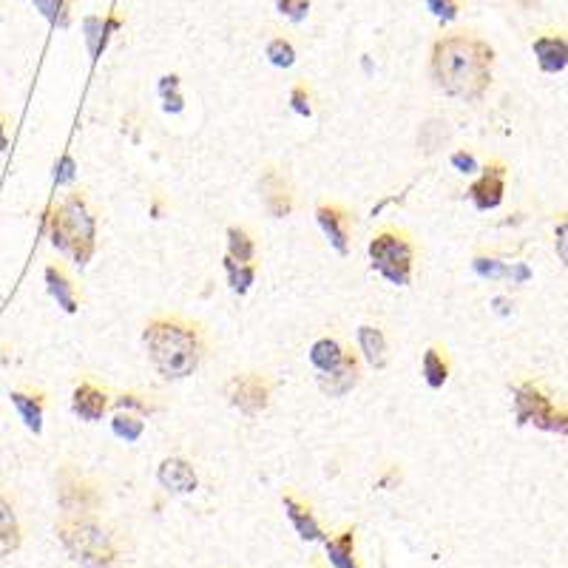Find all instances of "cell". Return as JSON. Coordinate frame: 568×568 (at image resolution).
Segmentation results:
<instances>
[{
    "label": "cell",
    "mask_w": 568,
    "mask_h": 568,
    "mask_svg": "<svg viewBox=\"0 0 568 568\" xmlns=\"http://www.w3.org/2000/svg\"><path fill=\"white\" fill-rule=\"evenodd\" d=\"M495 48L472 35H447L432 46V80L455 100L478 102L492 86Z\"/></svg>",
    "instance_id": "obj_1"
},
{
    "label": "cell",
    "mask_w": 568,
    "mask_h": 568,
    "mask_svg": "<svg viewBox=\"0 0 568 568\" xmlns=\"http://www.w3.org/2000/svg\"><path fill=\"white\" fill-rule=\"evenodd\" d=\"M142 342L151 367L168 381H183L194 375L205 352L199 324L179 316L151 319L142 332Z\"/></svg>",
    "instance_id": "obj_2"
},
{
    "label": "cell",
    "mask_w": 568,
    "mask_h": 568,
    "mask_svg": "<svg viewBox=\"0 0 568 568\" xmlns=\"http://www.w3.org/2000/svg\"><path fill=\"white\" fill-rule=\"evenodd\" d=\"M48 237L60 253L71 256L77 265H89L97 247V219L89 208V199L80 191H71L48 216Z\"/></svg>",
    "instance_id": "obj_3"
},
{
    "label": "cell",
    "mask_w": 568,
    "mask_h": 568,
    "mask_svg": "<svg viewBox=\"0 0 568 568\" xmlns=\"http://www.w3.org/2000/svg\"><path fill=\"white\" fill-rule=\"evenodd\" d=\"M58 537L68 557L83 568H111L117 560L114 537L89 514H66L58 523Z\"/></svg>",
    "instance_id": "obj_4"
},
{
    "label": "cell",
    "mask_w": 568,
    "mask_h": 568,
    "mask_svg": "<svg viewBox=\"0 0 568 568\" xmlns=\"http://www.w3.org/2000/svg\"><path fill=\"white\" fill-rule=\"evenodd\" d=\"M367 253H370L373 270H378L390 284L406 288L412 281V270H415V245L406 237V230L381 227L370 239Z\"/></svg>",
    "instance_id": "obj_5"
},
{
    "label": "cell",
    "mask_w": 568,
    "mask_h": 568,
    "mask_svg": "<svg viewBox=\"0 0 568 568\" xmlns=\"http://www.w3.org/2000/svg\"><path fill=\"white\" fill-rule=\"evenodd\" d=\"M514 421L521 426L534 424L543 432L568 435V409L557 406L534 381L514 386Z\"/></svg>",
    "instance_id": "obj_6"
},
{
    "label": "cell",
    "mask_w": 568,
    "mask_h": 568,
    "mask_svg": "<svg viewBox=\"0 0 568 568\" xmlns=\"http://www.w3.org/2000/svg\"><path fill=\"white\" fill-rule=\"evenodd\" d=\"M225 395L230 406H237L242 415L256 418L270 406L273 384L262 373H239L225 384Z\"/></svg>",
    "instance_id": "obj_7"
},
{
    "label": "cell",
    "mask_w": 568,
    "mask_h": 568,
    "mask_svg": "<svg viewBox=\"0 0 568 568\" xmlns=\"http://www.w3.org/2000/svg\"><path fill=\"white\" fill-rule=\"evenodd\" d=\"M58 500L63 506L66 514H91L97 506H100V486L91 483L89 478L77 475L71 469H66L60 475V483H58Z\"/></svg>",
    "instance_id": "obj_8"
},
{
    "label": "cell",
    "mask_w": 568,
    "mask_h": 568,
    "mask_svg": "<svg viewBox=\"0 0 568 568\" xmlns=\"http://www.w3.org/2000/svg\"><path fill=\"white\" fill-rule=\"evenodd\" d=\"M506 194V165L492 160L483 165V174L472 183L469 188V199L478 211H495L498 205L503 202Z\"/></svg>",
    "instance_id": "obj_9"
},
{
    "label": "cell",
    "mask_w": 568,
    "mask_h": 568,
    "mask_svg": "<svg viewBox=\"0 0 568 568\" xmlns=\"http://www.w3.org/2000/svg\"><path fill=\"white\" fill-rule=\"evenodd\" d=\"M259 191H262V205L268 208L270 216L284 219L293 214V208H296L293 188L276 168H265V174L259 179Z\"/></svg>",
    "instance_id": "obj_10"
},
{
    "label": "cell",
    "mask_w": 568,
    "mask_h": 568,
    "mask_svg": "<svg viewBox=\"0 0 568 568\" xmlns=\"http://www.w3.org/2000/svg\"><path fill=\"white\" fill-rule=\"evenodd\" d=\"M358 378H361V361L352 350H347L339 367L330 373H319V390L330 398H342L355 390Z\"/></svg>",
    "instance_id": "obj_11"
},
{
    "label": "cell",
    "mask_w": 568,
    "mask_h": 568,
    "mask_svg": "<svg viewBox=\"0 0 568 568\" xmlns=\"http://www.w3.org/2000/svg\"><path fill=\"white\" fill-rule=\"evenodd\" d=\"M71 409L74 415L80 421H100L102 415H106L109 409V393L102 390V386H97L94 381H80L74 386V395H71Z\"/></svg>",
    "instance_id": "obj_12"
},
{
    "label": "cell",
    "mask_w": 568,
    "mask_h": 568,
    "mask_svg": "<svg viewBox=\"0 0 568 568\" xmlns=\"http://www.w3.org/2000/svg\"><path fill=\"white\" fill-rule=\"evenodd\" d=\"M157 480L163 489H168V492H174V495H191L199 486L196 469L185 458H165L157 469Z\"/></svg>",
    "instance_id": "obj_13"
},
{
    "label": "cell",
    "mask_w": 568,
    "mask_h": 568,
    "mask_svg": "<svg viewBox=\"0 0 568 568\" xmlns=\"http://www.w3.org/2000/svg\"><path fill=\"white\" fill-rule=\"evenodd\" d=\"M316 219H319V225L324 230L327 242L344 256L347 247H350V214L342 208V205L324 202V205H319V208H316Z\"/></svg>",
    "instance_id": "obj_14"
},
{
    "label": "cell",
    "mask_w": 568,
    "mask_h": 568,
    "mask_svg": "<svg viewBox=\"0 0 568 568\" xmlns=\"http://www.w3.org/2000/svg\"><path fill=\"white\" fill-rule=\"evenodd\" d=\"M531 48H534L540 71L557 74L568 66V40L560 35H540V37H534Z\"/></svg>",
    "instance_id": "obj_15"
},
{
    "label": "cell",
    "mask_w": 568,
    "mask_h": 568,
    "mask_svg": "<svg viewBox=\"0 0 568 568\" xmlns=\"http://www.w3.org/2000/svg\"><path fill=\"white\" fill-rule=\"evenodd\" d=\"M281 506H284V514H288V521L293 523V529L299 531L301 540H310V543H319V540H327L313 509H310L307 503L296 500L293 495H281Z\"/></svg>",
    "instance_id": "obj_16"
},
{
    "label": "cell",
    "mask_w": 568,
    "mask_h": 568,
    "mask_svg": "<svg viewBox=\"0 0 568 568\" xmlns=\"http://www.w3.org/2000/svg\"><path fill=\"white\" fill-rule=\"evenodd\" d=\"M46 284H48V293L58 299V304L66 310V313H77V307H80L77 304V288L60 265L46 268Z\"/></svg>",
    "instance_id": "obj_17"
},
{
    "label": "cell",
    "mask_w": 568,
    "mask_h": 568,
    "mask_svg": "<svg viewBox=\"0 0 568 568\" xmlns=\"http://www.w3.org/2000/svg\"><path fill=\"white\" fill-rule=\"evenodd\" d=\"M324 549H327V560L332 568H358V560H355V529H344L335 537L324 540Z\"/></svg>",
    "instance_id": "obj_18"
},
{
    "label": "cell",
    "mask_w": 568,
    "mask_h": 568,
    "mask_svg": "<svg viewBox=\"0 0 568 568\" xmlns=\"http://www.w3.org/2000/svg\"><path fill=\"white\" fill-rule=\"evenodd\" d=\"M350 347H344L339 339H332V335H324V339H319L313 347H310V364H313L319 373H330L335 370L344 361Z\"/></svg>",
    "instance_id": "obj_19"
},
{
    "label": "cell",
    "mask_w": 568,
    "mask_h": 568,
    "mask_svg": "<svg viewBox=\"0 0 568 568\" xmlns=\"http://www.w3.org/2000/svg\"><path fill=\"white\" fill-rule=\"evenodd\" d=\"M358 347H361V355L367 358L370 367H375V370L386 367V339H384L381 327L361 324L358 327Z\"/></svg>",
    "instance_id": "obj_20"
},
{
    "label": "cell",
    "mask_w": 568,
    "mask_h": 568,
    "mask_svg": "<svg viewBox=\"0 0 568 568\" xmlns=\"http://www.w3.org/2000/svg\"><path fill=\"white\" fill-rule=\"evenodd\" d=\"M421 373H424V381L432 386V390H441V386L449 381V355L441 344H432L424 352Z\"/></svg>",
    "instance_id": "obj_21"
},
{
    "label": "cell",
    "mask_w": 568,
    "mask_h": 568,
    "mask_svg": "<svg viewBox=\"0 0 568 568\" xmlns=\"http://www.w3.org/2000/svg\"><path fill=\"white\" fill-rule=\"evenodd\" d=\"M9 398L17 409L20 421L37 435L43 429V395L40 393H12Z\"/></svg>",
    "instance_id": "obj_22"
},
{
    "label": "cell",
    "mask_w": 568,
    "mask_h": 568,
    "mask_svg": "<svg viewBox=\"0 0 568 568\" xmlns=\"http://www.w3.org/2000/svg\"><path fill=\"white\" fill-rule=\"evenodd\" d=\"M83 29H86V40H89L91 58H97L100 51L106 48L109 35H111L114 29H120V20H117V17H86Z\"/></svg>",
    "instance_id": "obj_23"
},
{
    "label": "cell",
    "mask_w": 568,
    "mask_h": 568,
    "mask_svg": "<svg viewBox=\"0 0 568 568\" xmlns=\"http://www.w3.org/2000/svg\"><path fill=\"white\" fill-rule=\"evenodd\" d=\"M227 256H230V259L242 262V265H250L256 259V242L250 239L247 230L239 227V225L227 227Z\"/></svg>",
    "instance_id": "obj_24"
},
{
    "label": "cell",
    "mask_w": 568,
    "mask_h": 568,
    "mask_svg": "<svg viewBox=\"0 0 568 568\" xmlns=\"http://www.w3.org/2000/svg\"><path fill=\"white\" fill-rule=\"evenodd\" d=\"M111 432L120 437V441L134 444L145 432V421H142V415H134V412L125 409V412H117V415L111 418Z\"/></svg>",
    "instance_id": "obj_25"
},
{
    "label": "cell",
    "mask_w": 568,
    "mask_h": 568,
    "mask_svg": "<svg viewBox=\"0 0 568 568\" xmlns=\"http://www.w3.org/2000/svg\"><path fill=\"white\" fill-rule=\"evenodd\" d=\"M20 543V529H17V518L15 509L9 506V500L0 498V549L12 552Z\"/></svg>",
    "instance_id": "obj_26"
},
{
    "label": "cell",
    "mask_w": 568,
    "mask_h": 568,
    "mask_svg": "<svg viewBox=\"0 0 568 568\" xmlns=\"http://www.w3.org/2000/svg\"><path fill=\"white\" fill-rule=\"evenodd\" d=\"M225 270H227V284L234 288V293H247L250 290V284L256 279V268L253 262L250 265H242L237 259H230V256H225Z\"/></svg>",
    "instance_id": "obj_27"
},
{
    "label": "cell",
    "mask_w": 568,
    "mask_h": 568,
    "mask_svg": "<svg viewBox=\"0 0 568 568\" xmlns=\"http://www.w3.org/2000/svg\"><path fill=\"white\" fill-rule=\"evenodd\" d=\"M160 97H163V109L171 114H179L185 109V100L179 94V77L176 74H165L160 80Z\"/></svg>",
    "instance_id": "obj_28"
},
{
    "label": "cell",
    "mask_w": 568,
    "mask_h": 568,
    "mask_svg": "<svg viewBox=\"0 0 568 568\" xmlns=\"http://www.w3.org/2000/svg\"><path fill=\"white\" fill-rule=\"evenodd\" d=\"M265 55H268V60H270L273 66H279V68H290V66L296 63V48H293L290 40H284V37H273V40L268 43V48H265Z\"/></svg>",
    "instance_id": "obj_29"
},
{
    "label": "cell",
    "mask_w": 568,
    "mask_h": 568,
    "mask_svg": "<svg viewBox=\"0 0 568 568\" xmlns=\"http://www.w3.org/2000/svg\"><path fill=\"white\" fill-rule=\"evenodd\" d=\"M35 6L43 12L46 20L68 26V0H35Z\"/></svg>",
    "instance_id": "obj_30"
},
{
    "label": "cell",
    "mask_w": 568,
    "mask_h": 568,
    "mask_svg": "<svg viewBox=\"0 0 568 568\" xmlns=\"http://www.w3.org/2000/svg\"><path fill=\"white\" fill-rule=\"evenodd\" d=\"M290 109L299 117H313V94H310L307 83H296L290 89Z\"/></svg>",
    "instance_id": "obj_31"
},
{
    "label": "cell",
    "mask_w": 568,
    "mask_h": 568,
    "mask_svg": "<svg viewBox=\"0 0 568 568\" xmlns=\"http://www.w3.org/2000/svg\"><path fill=\"white\" fill-rule=\"evenodd\" d=\"M472 268H475V273H478L480 279H503V276H509V270H511V268H506L503 262L492 259V256H475Z\"/></svg>",
    "instance_id": "obj_32"
},
{
    "label": "cell",
    "mask_w": 568,
    "mask_h": 568,
    "mask_svg": "<svg viewBox=\"0 0 568 568\" xmlns=\"http://www.w3.org/2000/svg\"><path fill=\"white\" fill-rule=\"evenodd\" d=\"M554 247H557L560 262L568 268V214H563L560 222L554 225Z\"/></svg>",
    "instance_id": "obj_33"
},
{
    "label": "cell",
    "mask_w": 568,
    "mask_h": 568,
    "mask_svg": "<svg viewBox=\"0 0 568 568\" xmlns=\"http://www.w3.org/2000/svg\"><path fill=\"white\" fill-rule=\"evenodd\" d=\"M426 9L441 20H455L460 12V0H426Z\"/></svg>",
    "instance_id": "obj_34"
},
{
    "label": "cell",
    "mask_w": 568,
    "mask_h": 568,
    "mask_svg": "<svg viewBox=\"0 0 568 568\" xmlns=\"http://www.w3.org/2000/svg\"><path fill=\"white\" fill-rule=\"evenodd\" d=\"M120 409H137L140 415H151V412H157V406H153L151 401H145L142 395H134V393H125L114 401Z\"/></svg>",
    "instance_id": "obj_35"
},
{
    "label": "cell",
    "mask_w": 568,
    "mask_h": 568,
    "mask_svg": "<svg viewBox=\"0 0 568 568\" xmlns=\"http://www.w3.org/2000/svg\"><path fill=\"white\" fill-rule=\"evenodd\" d=\"M276 9L281 15H288L290 20H304L307 12H310V0H276Z\"/></svg>",
    "instance_id": "obj_36"
},
{
    "label": "cell",
    "mask_w": 568,
    "mask_h": 568,
    "mask_svg": "<svg viewBox=\"0 0 568 568\" xmlns=\"http://www.w3.org/2000/svg\"><path fill=\"white\" fill-rule=\"evenodd\" d=\"M74 171H77L74 157H71V153H63L60 163H58V168H55V183H58V185H68L71 179H74Z\"/></svg>",
    "instance_id": "obj_37"
},
{
    "label": "cell",
    "mask_w": 568,
    "mask_h": 568,
    "mask_svg": "<svg viewBox=\"0 0 568 568\" xmlns=\"http://www.w3.org/2000/svg\"><path fill=\"white\" fill-rule=\"evenodd\" d=\"M452 165H455V171H460V174H475V171H478L475 157H472V153H467V151L452 153Z\"/></svg>",
    "instance_id": "obj_38"
},
{
    "label": "cell",
    "mask_w": 568,
    "mask_h": 568,
    "mask_svg": "<svg viewBox=\"0 0 568 568\" xmlns=\"http://www.w3.org/2000/svg\"><path fill=\"white\" fill-rule=\"evenodd\" d=\"M495 307H498L500 316H506L509 313V299H495Z\"/></svg>",
    "instance_id": "obj_39"
},
{
    "label": "cell",
    "mask_w": 568,
    "mask_h": 568,
    "mask_svg": "<svg viewBox=\"0 0 568 568\" xmlns=\"http://www.w3.org/2000/svg\"><path fill=\"white\" fill-rule=\"evenodd\" d=\"M9 145V140H6V125H4V120H0V151H4Z\"/></svg>",
    "instance_id": "obj_40"
},
{
    "label": "cell",
    "mask_w": 568,
    "mask_h": 568,
    "mask_svg": "<svg viewBox=\"0 0 568 568\" xmlns=\"http://www.w3.org/2000/svg\"><path fill=\"white\" fill-rule=\"evenodd\" d=\"M521 6L523 9H531V6H537V0H521Z\"/></svg>",
    "instance_id": "obj_41"
}]
</instances>
